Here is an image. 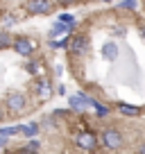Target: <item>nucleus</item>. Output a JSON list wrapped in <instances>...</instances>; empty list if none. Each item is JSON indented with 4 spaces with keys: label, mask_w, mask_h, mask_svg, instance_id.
Segmentation results:
<instances>
[{
    "label": "nucleus",
    "mask_w": 145,
    "mask_h": 154,
    "mask_svg": "<svg viewBox=\"0 0 145 154\" xmlns=\"http://www.w3.org/2000/svg\"><path fill=\"white\" fill-rule=\"evenodd\" d=\"M118 54H120V52H118V45L113 43V41H109V43L102 45V57H104V59H109V61H116Z\"/></svg>",
    "instance_id": "9d476101"
},
{
    "label": "nucleus",
    "mask_w": 145,
    "mask_h": 154,
    "mask_svg": "<svg viewBox=\"0 0 145 154\" xmlns=\"http://www.w3.org/2000/svg\"><path fill=\"white\" fill-rule=\"evenodd\" d=\"M88 50H91L88 34H75V36H70V43H68V57L70 59H82L84 54H88Z\"/></svg>",
    "instance_id": "20e7f679"
},
{
    "label": "nucleus",
    "mask_w": 145,
    "mask_h": 154,
    "mask_svg": "<svg viewBox=\"0 0 145 154\" xmlns=\"http://www.w3.org/2000/svg\"><path fill=\"white\" fill-rule=\"evenodd\" d=\"M97 138H100V145L106 152H116V149H120L122 145H125V136H122V131L116 129V127L102 129L100 134H97Z\"/></svg>",
    "instance_id": "f03ea898"
},
{
    "label": "nucleus",
    "mask_w": 145,
    "mask_h": 154,
    "mask_svg": "<svg viewBox=\"0 0 145 154\" xmlns=\"http://www.w3.org/2000/svg\"><path fill=\"white\" fill-rule=\"evenodd\" d=\"M138 29H140V36H143V41H145V25H140Z\"/></svg>",
    "instance_id": "393cba45"
},
{
    "label": "nucleus",
    "mask_w": 145,
    "mask_h": 154,
    "mask_svg": "<svg viewBox=\"0 0 145 154\" xmlns=\"http://www.w3.org/2000/svg\"><path fill=\"white\" fill-rule=\"evenodd\" d=\"M14 152H20V154H25V152H41V140L34 136V138H29L23 147H16Z\"/></svg>",
    "instance_id": "f8f14e48"
},
{
    "label": "nucleus",
    "mask_w": 145,
    "mask_h": 154,
    "mask_svg": "<svg viewBox=\"0 0 145 154\" xmlns=\"http://www.w3.org/2000/svg\"><path fill=\"white\" fill-rule=\"evenodd\" d=\"M11 50H14L18 57H34L36 54V50H39V41L32 36H27V34H16L14 36V43H11Z\"/></svg>",
    "instance_id": "7ed1b4c3"
},
{
    "label": "nucleus",
    "mask_w": 145,
    "mask_h": 154,
    "mask_svg": "<svg viewBox=\"0 0 145 154\" xmlns=\"http://www.w3.org/2000/svg\"><path fill=\"white\" fill-rule=\"evenodd\" d=\"M72 140H75V147L82 149V152H95V149L100 147V138H97V134L91 131V129H84V131H79V134H75Z\"/></svg>",
    "instance_id": "39448f33"
},
{
    "label": "nucleus",
    "mask_w": 145,
    "mask_h": 154,
    "mask_svg": "<svg viewBox=\"0 0 145 154\" xmlns=\"http://www.w3.org/2000/svg\"><path fill=\"white\" fill-rule=\"evenodd\" d=\"M5 109L11 118H20L23 113L29 111V100L23 91H11L5 95Z\"/></svg>",
    "instance_id": "f257e3e1"
},
{
    "label": "nucleus",
    "mask_w": 145,
    "mask_h": 154,
    "mask_svg": "<svg viewBox=\"0 0 145 154\" xmlns=\"http://www.w3.org/2000/svg\"><path fill=\"white\" fill-rule=\"evenodd\" d=\"M0 23L5 25V27H11V25L18 23V18H16V16H11V14H5V11H2V16H0Z\"/></svg>",
    "instance_id": "a211bd4d"
},
{
    "label": "nucleus",
    "mask_w": 145,
    "mask_h": 154,
    "mask_svg": "<svg viewBox=\"0 0 145 154\" xmlns=\"http://www.w3.org/2000/svg\"><path fill=\"white\" fill-rule=\"evenodd\" d=\"M136 7H138V0H120V2H118V9L136 11Z\"/></svg>",
    "instance_id": "dca6fc26"
},
{
    "label": "nucleus",
    "mask_w": 145,
    "mask_h": 154,
    "mask_svg": "<svg viewBox=\"0 0 145 154\" xmlns=\"http://www.w3.org/2000/svg\"><path fill=\"white\" fill-rule=\"evenodd\" d=\"M11 43H14V34L9 29H0V52L2 50H9Z\"/></svg>",
    "instance_id": "4468645a"
},
{
    "label": "nucleus",
    "mask_w": 145,
    "mask_h": 154,
    "mask_svg": "<svg viewBox=\"0 0 145 154\" xmlns=\"http://www.w3.org/2000/svg\"><path fill=\"white\" fill-rule=\"evenodd\" d=\"M138 152H140V154H145V143H143V145H138Z\"/></svg>",
    "instance_id": "a878e982"
},
{
    "label": "nucleus",
    "mask_w": 145,
    "mask_h": 154,
    "mask_svg": "<svg viewBox=\"0 0 145 154\" xmlns=\"http://www.w3.org/2000/svg\"><path fill=\"white\" fill-rule=\"evenodd\" d=\"M7 143H9V136H5V134H2V131H0V145H2V147H5Z\"/></svg>",
    "instance_id": "4be33fe9"
},
{
    "label": "nucleus",
    "mask_w": 145,
    "mask_h": 154,
    "mask_svg": "<svg viewBox=\"0 0 145 154\" xmlns=\"http://www.w3.org/2000/svg\"><path fill=\"white\" fill-rule=\"evenodd\" d=\"M0 131H2V134L5 136H18L20 134V125H9V127H0Z\"/></svg>",
    "instance_id": "f3484780"
},
{
    "label": "nucleus",
    "mask_w": 145,
    "mask_h": 154,
    "mask_svg": "<svg viewBox=\"0 0 145 154\" xmlns=\"http://www.w3.org/2000/svg\"><path fill=\"white\" fill-rule=\"evenodd\" d=\"M39 131H41L39 122H25V125H20V134H23L25 138H34Z\"/></svg>",
    "instance_id": "9b49d317"
},
{
    "label": "nucleus",
    "mask_w": 145,
    "mask_h": 154,
    "mask_svg": "<svg viewBox=\"0 0 145 154\" xmlns=\"http://www.w3.org/2000/svg\"><path fill=\"white\" fill-rule=\"evenodd\" d=\"M2 149H5V147H2V145H0V152H2Z\"/></svg>",
    "instance_id": "cd10ccee"
},
{
    "label": "nucleus",
    "mask_w": 145,
    "mask_h": 154,
    "mask_svg": "<svg viewBox=\"0 0 145 154\" xmlns=\"http://www.w3.org/2000/svg\"><path fill=\"white\" fill-rule=\"evenodd\" d=\"M113 34H116V36H125L127 29H125V27H113Z\"/></svg>",
    "instance_id": "412c9836"
},
{
    "label": "nucleus",
    "mask_w": 145,
    "mask_h": 154,
    "mask_svg": "<svg viewBox=\"0 0 145 154\" xmlns=\"http://www.w3.org/2000/svg\"><path fill=\"white\" fill-rule=\"evenodd\" d=\"M54 2L52 0H25L23 9L27 11V16H50L54 11Z\"/></svg>",
    "instance_id": "423d86ee"
},
{
    "label": "nucleus",
    "mask_w": 145,
    "mask_h": 154,
    "mask_svg": "<svg viewBox=\"0 0 145 154\" xmlns=\"http://www.w3.org/2000/svg\"><path fill=\"white\" fill-rule=\"evenodd\" d=\"M32 93L36 95V100H39V102L50 100V97L54 95V88H52V82H50V77H45V75H36V79H34V84H32Z\"/></svg>",
    "instance_id": "0eeeda50"
},
{
    "label": "nucleus",
    "mask_w": 145,
    "mask_h": 154,
    "mask_svg": "<svg viewBox=\"0 0 145 154\" xmlns=\"http://www.w3.org/2000/svg\"><path fill=\"white\" fill-rule=\"evenodd\" d=\"M77 27V25H70V23H63V20H57V23L50 27L48 32V38H57V36H68L72 29Z\"/></svg>",
    "instance_id": "6e6552de"
},
{
    "label": "nucleus",
    "mask_w": 145,
    "mask_h": 154,
    "mask_svg": "<svg viewBox=\"0 0 145 154\" xmlns=\"http://www.w3.org/2000/svg\"><path fill=\"white\" fill-rule=\"evenodd\" d=\"M25 72H29V75H41V61L39 59H32V57H27L25 59Z\"/></svg>",
    "instance_id": "ddd939ff"
},
{
    "label": "nucleus",
    "mask_w": 145,
    "mask_h": 154,
    "mask_svg": "<svg viewBox=\"0 0 145 154\" xmlns=\"http://www.w3.org/2000/svg\"><path fill=\"white\" fill-rule=\"evenodd\" d=\"M57 93H59V95H66V86H63V84H59V86H57Z\"/></svg>",
    "instance_id": "5701e85b"
},
{
    "label": "nucleus",
    "mask_w": 145,
    "mask_h": 154,
    "mask_svg": "<svg viewBox=\"0 0 145 154\" xmlns=\"http://www.w3.org/2000/svg\"><path fill=\"white\" fill-rule=\"evenodd\" d=\"M97 2H104V5H109V2H113V0H97Z\"/></svg>",
    "instance_id": "bb28decb"
},
{
    "label": "nucleus",
    "mask_w": 145,
    "mask_h": 154,
    "mask_svg": "<svg viewBox=\"0 0 145 154\" xmlns=\"http://www.w3.org/2000/svg\"><path fill=\"white\" fill-rule=\"evenodd\" d=\"M143 7H145V0H143Z\"/></svg>",
    "instance_id": "c85d7f7f"
},
{
    "label": "nucleus",
    "mask_w": 145,
    "mask_h": 154,
    "mask_svg": "<svg viewBox=\"0 0 145 154\" xmlns=\"http://www.w3.org/2000/svg\"><path fill=\"white\" fill-rule=\"evenodd\" d=\"M5 116H7V109H2V106H0V122L5 120Z\"/></svg>",
    "instance_id": "b1692460"
},
{
    "label": "nucleus",
    "mask_w": 145,
    "mask_h": 154,
    "mask_svg": "<svg viewBox=\"0 0 145 154\" xmlns=\"http://www.w3.org/2000/svg\"><path fill=\"white\" fill-rule=\"evenodd\" d=\"M68 43H70V36H63V38H59V41H54V38L48 41V45L52 50H68Z\"/></svg>",
    "instance_id": "2eb2a0df"
},
{
    "label": "nucleus",
    "mask_w": 145,
    "mask_h": 154,
    "mask_svg": "<svg viewBox=\"0 0 145 154\" xmlns=\"http://www.w3.org/2000/svg\"><path fill=\"white\" fill-rule=\"evenodd\" d=\"M116 109L120 111L122 116H127V118H138V116H143V109H138V106H134V104H125V102H118Z\"/></svg>",
    "instance_id": "1a4fd4ad"
},
{
    "label": "nucleus",
    "mask_w": 145,
    "mask_h": 154,
    "mask_svg": "<svg viewBox=\"0 0 145 154\" xmlns=\"http://www.w3.org/2000/svg\"><path fill=\"white\" fill-rule=\"evenodd\" d=\"M57 20H63V23H70V25H77V18L72 14H66V11H61V14L57 16Z\"/></svg>",
    "instance_id": "6ab92c4d"
},
{
    "label": "nucleus",
    "mask_w": 145,
    "mask_h": 154,
    "mask_svg": "<svg viewBox=\"0 0 145 154\" xmlns=\"http://www.w3.org/2000/svg\"><path fill=\"white\" fill-rule=\"evenodd\" d=\"M75 2H79V0H57L59 7H70V5H75Z\"/></svg>",
    "instance_id": "aec40b11"
}]
</instances>
